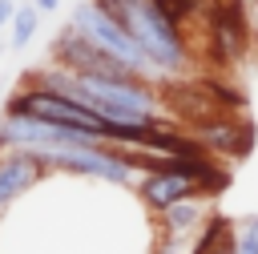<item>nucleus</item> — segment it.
Wrapping results in <instances>:
<instances>
[{"label": "nucleus", "mask_w": 258, "mask_h": 254, "mask_svg": "<svg viewBox=\"0 0 258 254\" xmlns=\"http://www.w3.org/2000/svg\"><path fill=\"white\" fill-rule=\"evenodd\" d=\"M145 52V60L157 69L161 81H181L194 69V48L181 24H173L157 0H97Z\"/></svg>", "instance_id": "nucleus-1"}, {"label": "nucleus", "mask_w": 258, "mask_h": 254, "mask_svg": "<svg viewBox=\"0 0 258 254\" xmlns=\"http://www.w3.org/2000/svg\"><path fill=\"white\" fill-rule=\"evenodd\" d=\"M44 173H73V177H93L109 185H133L137 169L117 145H36L24 149Z\"/></svg>", "instance_id": "nucleus-2"}, {"label": "nucleus", "mask_w": 258, "mask_h": 254, "mask_svg": "<svg viewBox=\"0 0 258 254\" xmlns=\"http://www.w3.org/2000/svg\"><path fill=\"white\" fill-rule=\"evenodd\" d=\"M69 24L89 40V44H97L101 52H109L113 60H121L125 69H133L137 77H145V81H157L161 85V77H157V69L145 60V52L137 48V40L97 4V0H77L73 4V12H69Z\"/></svg>", "instance_id": "nucleus-3"}, {"label": "nucleus", "mask_w": 258, "mask_h": 254, "mask_svg": "<svg viewBox=\"0 0 258 254\" xmlns=\"http://www.w3.org/2000/svg\"><path fill=\"white\" fill-rule=\"evenodd\" d=\"M202 16L210 32V56L218 65H238L250 52V24H246L242 0H210Z\"/></svg>", "instance_id": "nucleus-4"}, {"label": "nucleus", "mask_w": 258, "mask_h": 254, "mask_svg": "<svg viewBox=\"0 0 258 254\" xmlns=\"http://www.w3.org/2000/svg\"><path fill=\"white\" fill-rule=\"evenodd\" d=\"M189 198H206L202 181H194L189 173H177V169H145L137 177V202L145 206V214H161L177 202H189Z\"/></svg>", "instance_id": "nucleus-5"}, {"label": "nucleus", "mask_w": 258, "mask_h": 254, "mask_svg": "<svg viewBox=\"0 0 258 254\" xmlns=\"http://www.w3.org/2000/svg\"><path fill=\"white\" fill-rule=\"evenodd\" d=\"M189 133L202 141L206 153H218V157H246L250 145H254V125L234 117V113H210Z\"/></svg>", "instance_id": "nucleus-6"}, {"label": "nucleus", "mask_w": 258, "mask_h": 254, "mask_svg": "<svg viewBox=\"0 0 258 254\" xmlns=\"http://www.w3.org/2000/svg\"><path fill=\"white\" fill-rule=\"evenodd\" d=\"M44 177H48V173H44L24 149H4V153H0V222L8 218V210H12L24 194H32Z\"/></svg>", "instance_id": "nucleus-7"}, {"label": "nucleus", "mask_w": 258, "mask_h": 254, "mask_svg": "<svg viewBox=\"0 0 258 254\" xmlns=\"http://www.w3.org/2000/svg\"><path fill=\"white\" fill-rule=\"evenodd\" d=\"M153 222H157V234H165V238H198L202 226L210 222V198L177 202V206L161 210Z\"/></svg>", "instance_id": "nucleus-8"}, {"label": "nucleus", "mask_w": 258, "mask_h": 254, "mask_svg": "<svg viewBox=\"0 0 258 254\" xmlns=\"http://www.w3.org/2000/svg\"><path fill=\"white\" fill-rule=\"evenodd\" d=\"M36 32H40V12H36V4H32V0L16 4V12H12V36H8V48H12V52L28 48V44L36 40Z\"/></svg>", "instance_id": "nucleus-9"}, {"label": "nucleus", "mask_w": 258, "mask_h": 254, "mask_svg": "<svg viewBox=\"0 0 258 254\" xmlns=\"http://www.w3.org/2000/svg\"><path fill=\"white\" fill-rule=\"evenodd\" d=\"M234 254H258V214L234 226Z\"/></svg>", "instance_id": "nucleus-10"}, {"label": "nucleus", "mask_w": 258, "mask_h": 254, "mask_svg": "<svg viewBox=\"0 0 258 254\" xmlns=\"http://www.w3.org/2000/svg\"><path fill=\"white\" fill-rule=\"evenodd\" d=\"M157 4H161V12H165L173 24H181V28H185L194 16H202V8H206V4H198V0H157Z\"/></svg>", "instance_id": "nucleus-11"}, {"label": "nucleus", "mask_w": 258, "mask_h": 254, "mask_svg": "<svg viewBox=\"0 0 258 254\" xmlns=\"http://www.w3.org/2000/svg\"><path fill=\"white\" fill-rule=\"evenodd\" d=\"M194 242L198 238H165V234H157L149 254H194Z\"/></svg>", "instance_id": "nucleus-12"}, {"label": "nucleus", "mask_w": 258, "mask_h": 254, "mask_svg": "<svg viewBox=\"0 0 258 254\" xmlns=\"http://www.w3.org/2000/svg\"><path fill=\"white\" fill-rule=\"evenodd\" d=\"M12 12H16V0H0V28L12 24Z\"/></svg>", "instance_id": "nucleus-13"}, {"label": "nucleus", "mask_w": 258, "mask_h": 254, "mask_svg": "<svg viewBox=\"0 0 258 254\" xmlns=\"http://www.w3.org/2000/svg\"><path fill=\"white\" fill-rule=\"evenodd\" d=\"M32 4H36V12H40V16H48V12H56V8H60V0H32Z\"/></svg>", "instance_id": "nucleus-14"}, {"label": "nucleus", "mask_w": 258, "mask_h": 254, "mask_svg": "<svg viewBox=\"0 0 258 254\" xmlns=\"http://www.w3.org/2000/svg\"><path fill=\"white\" fill-rule=\"evenodd\" d=\"M198 4H210V0H198Z\"/></svg>", "instance_id": "nucleus-15"}]
</instances>
